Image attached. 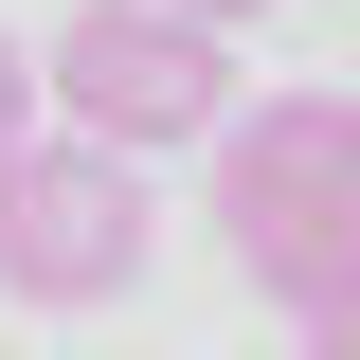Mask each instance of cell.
Masks as SVG:
<instances>
[{
    "mask_svg": "<svg viewBox=\"0 0 360 360\" xmlns=\"http://www.w3.org/2000/svg\"><path fill=\"white\" fill-rule=\"evenodd\" d=\"M307 360H360V307H324V324H307Z\"/></svg>",
    "mask_w": 360,
    "mask_h": 360,
    "instance_id": "obj_5",
    "label": "cell"
},
{
    "mask_svg": "<svg viewBox=\"0 0 360 360\" xmlns=\"http://www.w3.org/2000/svg\"><path fill=\"white\" fill-rule=\"evenodd\" d=\"M217 252L288 324L360 307V90H270L217 127Z\"/></svg>",
    "mask_w": 360,
    "mask_h": 360,
    "instance_id": "obj_1",
    "label": "cell"
},
{
    "mask_svg": "<svg viewBox=\"0 0 360 360\" xmlns=\"http://www.w3.org/2000/svg\"><path fill=\"white\" fill-rule=\"evenodd\" d=\"M37 108H54V72H37V54H18V37H0V162L37 144Z\"/></svg>",
    "mask_w": 360,
    "mask_h": 360,
    "instance_id": "obj_4",
    "label": "cell"
},
{
    "mask_svg": "<svg viewBox=\"0 0 360 360\" xmlns=\"http://www.w3.org/2000/svg\"><path fill=\"white\" fill-rule=\"evenodd\" d=\"M37 72H54V127L127 144V162L234 127V18H198V0H72Z\"/></svg>",
    "mask_w": 360,
    "mask_h": 360,
    "instance_id": "obj_2",
    "label": "cell"
},
{
    "mask_svg": "<svg viewBox=\"0 0 360 360\" xmlns=\"http://www.w3.org/2000/svg\"><path fill=\"white\" fill-rule=\"evenodd\" d=\"M0 288L18 307H127L144 288V180L127 144H18L0 162Z\"/></svg>",
    "mask_w": 360,
    "mask_h": 360,
    "instance_id": "obj_3",
    "label": "cell"
}]
</instances>
